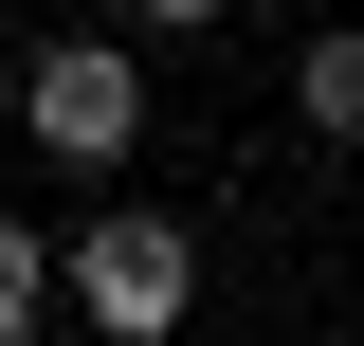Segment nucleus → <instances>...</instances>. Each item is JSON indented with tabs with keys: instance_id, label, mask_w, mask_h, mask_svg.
<instances>
[{
	"instance_id": "39448f33",
	"label": "nucleus",
	"mask_w": 364,
	"mask_h": 346,
	"mask_svg": "<svg viewBox=\"0 0 364 346\" xmlns=\"http://www.w3.org/2000/svg\"><path fill=\"white\" fill-rule=\"evenodd\" d=\"M200 19H219V0H146V37H200Z\"/></svg>"
},
{
	"instance_id": "20e7f679",
	"label": "nucleus",
	"mask_w": 364,
	"mask_h": 346,
	"mask_svg": "<svg viewBox=\"0 0 364 346\" xmlns=\"http://www.w3.org/2000/svg\"><path fill=\"white\" fill-rule=\"evenodd\" d=\"M37 310H55V256H37V219H0V346L37 328Z\"/></svg>"
},
{
	"instance_id": "f03ea898",
	"label": "nucleus",
	"mask_w": 364,
	"mask_h": 346,
	"mask_svg": "<svg viewBox=\"0 0 364 346\" xmlns=\"http://www.w3.org/2000/svg\"><path fill=\"white\" fill-rule=\"evenodd\" d=\"M18 128H37L55 164H128L146 146V73L109 37H55V55H18Z\"/></svg>"
},
{
	"instance_id": "f257e3e1",
	"label": "nucleus",
	"mask_w": 364,
	"mask_h": 346,
	"mask_svg": "<svg viewBox=\"0 0 364 346\" xmlns=\"http://www.w3.org/2000/svg\"><path fill=\"white\" fill-rule=\"evenodd\" d=\"M55 292H73V310H91L109 346H164L182 310H200V237H182V219H91Z\"/></svg>"
},
{
	"instance_id": "7ed1b4c3",
	"label": "nucleus",
	"mask_w": 364,
	"mask_h": 346,
	"mask_svg": "<svg viewBox=\"0 0 364 346\" xmlns=\"http://www.w3.org/2000/svg\"><path fill=\"white\" fill-rule=\"evenodd\" d=\"M291 110H310L328 146H364V19H328V37L291 55Z\"/></svg>"
}]
</instances>
